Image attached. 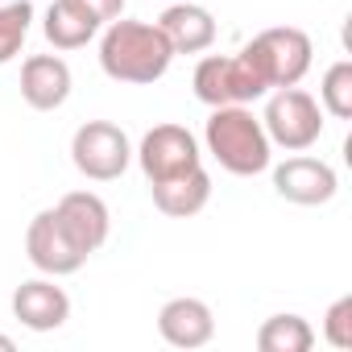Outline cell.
Masks as SVG:
<instances>
[{
	"mask_svg": "<svg viewBox=\"0 0 352 352\" xmlns=\"http://www.w3.org/2000/svg\"><path fill=\"white\" fill-rule=\"evenodd\" d=\"M157 331L170 348H204L216 336V319L204 298H170L157 311Z\"/></svg>",
	"mask_w": 352,
	"mask_h": 352,
	"instance_id": "obj_13",
	"label": "cell"
},
{
	"mask_svg": "<svg viewBox=\"0 0 352 352\" xmlns=\"http://www.w3.org/2000/svg\"><path fill=\"white\" fill-rule=\"evenodd\" d=\"M17 344H13V336H0V352H13Z\"/></svg>",
	"mask_w": 352,
	"mask_h": 352,
	"instance_id": "obj_22",
	"label": "cell"
},
{
	"mask_svg": "<svg viewBox=\"0 0 352 352\" xmlns=\"http://www.w3.org/2000/svg\"><path fill=\"white\" fill-rule=\"evenodd\" d=\"M261 124H265L270 145H282L290 153H302V149H311L323 137V108L298 83L294 87H278L270 96V104H265Z\"/></svg>",
	"mask_w": 352,
	"mask_h": 352,
	"instance_id": "obj_5",
	"label": "cell"
},
{
	"mask_svg": "<svg viewBox=\"0 0 352 352\" xmlns=\"http://www.w3.org/2000/svg\"><path fill=\"white\" fill-rule=\"evenodd\" d=\"M54 216H58L63 232L71 236V245H75L83 257H91V253L108 241V232H112L108 204H104L100 195H91V191H71V195H63V199L54 204Z\"/></svg>",
	"mask_w": 352,
	"mask_h": 352,
	"instance_id": "obj_10",
	"label": "cell"
},
{
	"mask_svg": "<svg viewBox=\"0 0 352 352\" xmlns=\"http://www.w3.org/2000/svg\"><path fill=\"white\" fill-rule=\"evenodd\" d=\"M42 30H46L54 50H79V46H87L100 34V25L91 17H83L71 0H54V5L46 9V25Z\"/></svg>",
	"mask_w": 352,
	"mask_h": 352,
	"instance_id": "obj_16",
	"label": "cell"
},
{
	"mask_svg": "<svg viewBox=\"0 0 352 352\" xmlns=\"http://www.w3.org/2000/svg\"><path fill=\"white\" fill-rule=\"evenodd\" d=\"M174 63V50L166 42V34L149 21H108L104 38H100V67L108 79L116 83H157Z\"/></svg>",
	"mask_w": 352,
	"mask_h": 352,
	"instance_id": "obj_1",
	"label": "cell"
},
{
	"mask_svg": "<svg viewBox=\"0 0 352 352\" xmlns=\"http://www.w3.org/2000/svg\"><path fill=\"white\" fill-rule=\"evenodd\" d=\"M71 162L83 179L91 183H112L129 170L133 162V145L124 137V129H116L112 120H87L75 129L71 137Z\"/></svg>",
	"mask_w": 352,
	"mask_h": 352,
	"instance_id": "obj_6",
	"label": "cell"
},
{
	"mask_svg": "<svg viewBox=\"0 0 352 352\" xmlns=\"http://www.w3.org/2000/svg\"><path fill=\"white\" fill-rule=\"evenodd\" d=\"M323 340L331 344V348H352V294H344V298H336L331 307H327V315H323Z\"/></svg>",
	"mask_w": 352,
	"mask_h": 352,
	"instance_id": "obj_20",
	"label": "cell"
},
{
	"mask_svg": "<svg viewBox=\"0 0 352 352\" xmlns=\"http://www.w3.org/2000/svg\"><path fill=\"white\" fill-rule=\"evenodd\" d=\"M25 253H30V261H34L42 274H50V278H67V274H75V270L87 261V257L71 245V236L63 232L54 208H46V212H38V216L30 220V228H25Z\"/></svg>",
	"mask_w": 352,
	"mask_h": 352,
	"instance_id": "obj_9",
	"label": "cell"
},
{
	"mask_svg": "<svg viewBox=\"0 0 352 352\" xmlns=\"http://www.w3.org/2000/svg\"><path fill=\"white\" fill-rule=\"evenodd\" d=\"M315 331L302 315H270L257 327V348L261 352H311Z\"/></svg>",
	"mask_w": 352,
	"mask_h": 352,
	"instance_id": "obj_17",
	"label": "cell"
},
{
	"mask_svg": "<svg viewBox=\"0 0 352 352\" xmlns=\"http://www.w3.org/2000/svg\"><path fill=\"white\" fill-rule=\"evenodd\" d=\"M191 87H195L199 104H208V108L253 104V100H261V96L270 91L245 50H241V54H208V58L195 67Z\"/></svg>",
	"mask_w": 352,
	"mask_h": 352,
	"instance_id": "obj_4",
	"label": "cell"
},
{
	"mask_svg": "<svg viewBox=\"0 0 352 352\" xmlns=\"http://www.w3.org/2000/svg\"><path fill=\"white\" fill-rule=\"evenodd\" d=\"M274 191L286 199V204H298V208H319V204H331L336 191H340V179L336 170L319 157H286L282 166H274Z\"/></svg>",
	"mask_w": 352,
	"mask_h": 352,
	"instance_id": "obj_8",
	"label": "cell"
},
{
	"mask_svg": "<svg viewBox=\"0 0 352 352\" xmlns=\"http://www.w3.org/2000/svg\"><path fill=\"white\" fill-rule=\"evenodd\" d=\"M157 30L166 34L174 54H204L216 42V17L204 5H191V0H179L157 17Z\"/></svg>",
	"mask_w": 352,
	"mask_h": 352,
	"instance_id": "obj_14",
	"label": "cell"
},
{
	"mask_svg": "<svg viewBox=\"0 0 352 352\" xmlns=\"http://www.w3.org/2000/svg\"><path fill=\"white\" fill-rule=\"evenodd\" d=\"M204 145L208 153L236 179H253V174L270 170L274 145L265 137V124L245 108V104H228V108H212L208 129H204Z\"/></svg>",
	"mask_w": 352,
	"mask_h": 352,
	"instance_id": "obj_2",
	"label": "cell"
},
{
	"mask_svg": "<svg viewBox=\"0 0 352 352\" xmlns=\"http://www.w3.org/2000/svg\"><path fill=\"white\" fill-rule=\"evenodd\" d=\"M21 100L34 112H54L71 100V67L58 54H34L21 63Z\"/></svg>",
	"mask_w": 352,
	"mask_h": 352,
	"instance_id": "obj_11",
	"label": "cell"
},
{
	"mask_svg": "<svg viewBox=\"0 0 352 352\" xmlns=\"http://www.w3.org/2000/svg\"><path fill=\"white\" fill-rule=\"evenodd\" d=\"M71 5L83 13V17H91L100 30L108 25V21H116L120 13H124V0H71Z\"/></svg>",
	"mask_w": 352,
	"mask_h": 352,
	"instance_id": "obj_21",
	"label": "cell"
},
{
	"mask_svg": "<svg viewBox=\"0 0 352 352\" xmlns=\"http://www.w3.org/2000/svg\"><path fill=\"white\" fill-rule=\"evenodd\" d=\"M137 162H141V174L149 183H162V179H174V174H187V170L204 166L199 141L183 124H153L137 145Z\"/></svg>",
	"mask_w": 352,
	"mask_h": 352,
	"instance_id": "obj_7",
	"label": "cell"
},
{
	"mask_svg": "<svg viewBox=\"0 0 352 352\" xmlns=\"http://www.w3.org/2000/svg\"><path fill=\"white\" fill-rule=\"evenodd\" d=\"M13 315L21 327L30 331H54L71 319V298L63 286H54L50 278H34V282H21L17 294H13Z\"/></svg>",
	"mask_w": 352,
	"mask_h": 352,
	"instance_id": "obj_12",
	"label": "cell"
},
{
	"mask_svg": "<svg viewBox=\"0 0 352 352\" xmlns=\"http://www.w3.org/2000/svg\"><path fill=\"white\" fill-rule=\"evenodd\" d=\"M249 63L257 67V75L265 79V87H294L307 71H311V38L294 25H274V30H261L249 46H245Z\"/></svg>",
	"mask_w": 352,
	"mask_h": 352,
	"instance_id": "obj_3",
	"label": "cell"
},
{
	"mask_svg": "<svg viewBox=\"0 0 352 352\" xmlns=\"http://www.w3.org/2000/svg\"><path fill=\"white\" fill-rule=\"evenodd\" d=\"M30 21H34L30 0H0V67L21 54L30 38Z\"/></svg>",
	"mask_w": 352,
	"mask_h": 352,
	"instance_id": "obj_18",
	"label": "cell"
},
{
	"mask_svg": "<svg viewBox=\"0 0 352 352\" xmlns=\"http://www.w3.org/2000/svg\"><path fill=\"white\" fill-rule=\"evenodd\" d=\"M319 108L331 112L336 120H348L352 116V63L340 58L323 71V83H319Z\"/></svg>",
	"mask_w": 352,
	"mask_h": 352,
	"instance_id": "obj_19",
	"label": "cell"
},
{
	"mask_svg": "<svg viewBox=\"0 0 352 352\" xmlns=\"http://www.w3.org/2000/svg\"><path fill=\"white\" fill-rule=\"evenodd\" d=\"M153 191V208L170 220H187L195 212L208 208L212 199V174L204 166L187 170V174H174V179H162V183H149Z\"/></svg>",
	"mask_w": 352,
	"mask_h": 352,
	"instance_id": "obj_15",
	"label": "cell"
}]
</instances>
